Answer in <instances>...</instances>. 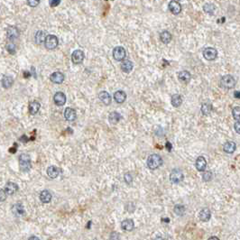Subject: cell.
Here are the masks:
<instances>
[{"label": "cell", "mask_w": 240, "mask_h": 240, "mask_svg": "<svg viewBox=\"0 0 240 240\" xmlns=\"http://www.w3.org/2000/svg\"><path fill=\"white\" fill-rule=\"evenodd\" d=\"M146 164L150 170H155L163 164V159L159 155L156 154L151 155L148 156Z\"/></svg>", "instance_id": "6da1fadb"}, {"label": "cell", "mask_w": 240, "mask_h": 240, "mask_svg": "<svg viewBox=\"0 0 240 240\" xmlns=\"http://www.w3.org/2000/svg\"><path fill=\"white\" fill-rule=\"evenodd\" d=\"M19 165L21 171L24 173H28L31 169V159L30 156L26 154H23L19 156Z\"/></svg>", "instance_id": "7a4b0ae2"}, {"label": "cell", "mask_w": 240, "mask_h": 240, "mask_svg": "<svg viewBox=\"0 0 240 240\" xmlns=\"http://www.w3.org/2000/svg\"><path fill=\"white\" fill-rule=\"evenodd\" d=\"M236 85V80L231 75H224L220 80V86L223 89L231 90Z\"/></svg>", "instance_id": "3957f363"}, {"label": "cell", "mask_w": 240, "mask_h": 240, "mask_svg": "<svg viewBox=\"0 0 240 240\" xmlns=\"http://www.w3.org/2000/svg\"><path fill=\"white\" fill-rule=\"evenodd\" d=\"M184 180V174L182 170L173 169L170 173V181L173 184H178Z\"/></svg>", "instance_id": "277c9868"}, {"label": "cell", "mask_w": 240, "mask_h": 240, "mask_svg": "<svg viewBox=\"0 0 240 240\" xmlns=\"http://www.w3.org/2000/svg\"><path fill=\"white\" fill-rule=\"evenodd\" d=\"M59 41L58 38L53 35H46V38L44 40V45L48 50H53L56 47L58 46Z\"/></svg>", "instance_id": "5b68a950"}, {"label": "cell", "mask_w": 240, "mask_h": 240, "mask_svg": "<svg viewBox=\"0 0 240 240\" xmlns=\"http://www.w3.org/2000/svg\"><path fill=\"white\" fill-rule=\"evenodd\" d=\"M127 56V52L126 49L122 46H117L114 48L113 50V57L116 61L118 62H121L124 61L125 58Z\"/></svg>", "instance_id": "8992f818"}, {"label": "cell", "mask_w": 240, "mask_h": 240, "mask_svg": "<svg viewBox=\"0 0 240 240\" xmlns=\"http://www.w3.org/2000/svg\"><path fill=\"white\" fill-rule=\"evenodd\" d=\"M218 56V51L213 47H207L203 50V57L207 61H214Z\"/></svg>", "instance_id": "52a82bcc"}, {"label": "cell", "mask_w": 240, "mask_h": 240, "mask_svg": "<svg viewBox=\"0 0 240 240\" xmlns=\"http://www.w3.org/2000/svg\"><path fill=\"white\" fill-rule=\"evenodd\" d=\"M84 53L81 50H75L72 54V61L74 64H81L84 61Z\"/></svg>", "instance_id": "ba28073f"}, {"label": "cell", "mask_w": 240, "mask_h": 240, "mask_svg": "<svg viewBox=\"0 0 240 240\" xmlns=\"http://www.w3.org/2000/svg\"><path fill=\"white\" fill-rule=\"evenodd\" d=\"M169 10L173 14V15H179L182 11V6L181 4L178 2V1H175V0H172L170 3H169Z\"/></svg>", "instance_id": "9c48e42d"}, {"label": "cell", "mask_w": 240, "mask_h": 240, "mask_svg": "<svg viewBox=\"0 0 240 240\" xmlns=\"http://www.w3.org/2000/svg\"><path fill=\"white\" fill-rule=\"evenodd\" d=\"M64 75L63 73L60 72H53V73L51 74L50 76V80L52 82L56 84H61L64 81Z\"/></svg>", "instance_id": "30bf717a"}, {"label": "cell", "mask_w": 240, "mask_h": 240, "mask_svg": "<svg viewBox=\"0 0 240 240\" xmlns=\"http://www.w3.org/2000/svg\"><path fill=\"white\" fill-rule=\"evenodd\" d=\"M195 166L196 169L199 172H204L206 170L207 167V161L203 156H199L196 159V163H195Z\"/></svg>", "instance_id": "8fae6325"}, {"label": "cell", "mask_w": 240, "mask_h": 240, "mask_svg": "<svg viewBox=\"0 0 240 240\" xmlns=\"http://www.w3.org/2000/svg\"><path fill=\"white\" fill-rule=\"evenodd\" d=\"M53 100H54V103H55L57 106H63L65 103H66V96L63 92H56L54 97H53Z\"/></svg>", "instance_id": "7c38bea8"}, {"label": "cell", "mask_w": 240, "mask_h": 240, "mask_svg": "<svg viewBox=\"0 0 240 240\" xmlns=\"http://www.w3.org/2000/svg\"><path fill=\"white\" fill-rule=\"evenodd\" d=\"M200 219L203 222H208L211 218V212L209 208H203L199 214Z\"/></svg>", "instance_id": "4fadbf2b"}, {"label": "cell", "mask_w": 240, "mask_h": 240, "mask_svg": "<svg viewBox=\"0 0 240 240\" xmlns=\"http://www.w3.org/2000/svg\"><path fill=\"white\" fill-rule=\"evenodd\" d=\"M5 192L7 195H13L15 192H16L18 191V186L16 183L12 182H8L6 186H5Z\"/></svg>", "instance_id": "5bb4252c"}, {"label": "cell", "mask_w": 240, "mask_h": 240, "mask_svg": "<svg viewBox=\"0 0 240 240\" xmlns=\"http://www.w3.org/2000/svg\"><path fill=\"white\" fill-rule=\"evenodd\" d=\"M99 99H100V101L102 103H104L106 106H108L110 105L111 102H112V99H111V96L109 93L108 91H100L99 94Z\"/></svg>", "instance_id": "9a60e30c"}, {"label": "cell", "mask_w": 240, "mask_h": 240, "mask_svg": "<svg viewBox=\"0 0 240 240\" xmlns=\"http://www.w3.org/2000/svg\"><path fill=\"white\" fill-rule=\"evenodd\" d=\"M64 118L67 121H74L77 118V114L75 109L72 108H67L64 111Z\"/></svg>", "instance_id": "2e32d148"}, {"label": "cell", "mask_w": 240, "mask_h": 240, "mask_svg": "<svg viewBox=\"0 0 240 240\" xmlns=\"http://www.w3.org/2000/svg\"><path fill=\"white\" fill-rule=\"evenodd\" d=\"M178 79L180 81L184 82V83H188L191 81L192 79V75L188 72V71H182L178 73Z\"/></svg>", "instance_id": "e0dca14e"}, {"label": "cell", "mask_w": 240, "mask_h": 240, "mask_svg": "<svg viewBox=\"0 0 240 240\" xmlns=\"http://www.w3.org/2000/svg\"><path fill=\"white\" fill-rule=\"evenodd\" d=\"M121 228H122L123 230L125 231H132L135 228V223L133 221V219H125L121 223Z\"/></svg>", "instance_id": "ac0fdd59"}, {"label": "cell", "mask_w": 240, "mask_h": 240, "mask_svg": "<svg viewBox=\"0 0 240 240\" xmlns=\"http://www.w3.org/2000/svg\"><path fill=\"white\" fill-rule=\"evenodd\" d=\"M114 99L115 101L118 104H122L126 101L127 99V94L126 92H124L123 90H118L114 93Z\"/></svg>", "instance_id": "d6986e66"}, {"label": "cell", "mask_w": 240, "mask_h": 240, "mask_svg": "<svg viewBox=\"0 0 240 240\" xmlns=\"http://www.w3.org/2000/svg\"><path fill=\"white\" fill-rule=\"evenodd\" d=\"M60 173H61V170L58 168V167L54 166V165H52V166H49L48 167V169H47V174L48 176L50 177V178H52V179H55L57 178L59 174H60Z\"/></svg>", "instance_id": "ffe728a7"}, {"label": "cell", "mask_w": 240, "mask_h": 240, "mask_svg": "<svg viewBox=\"0 0 240 240\" xmlns=\"http://www.w3.org/2000/svg\"><path fill=\"white\" fill-rule=\"evenodd\" d=\"M236 148H237L236 143L232 142V141H228V142L225 143V145L223 146V150L227 154H233L236 151Z\"/></svg>", "instance_id": "44dd1931"}, {"label": "cell", "mask_w": 240, "mask_h": 240, "mask_svg": "<svg viewBox=\"0 0 240 240\" xmlns=\"http://www.w3.org/2000/svg\"><path fill=\"white\" fill-rule=\"evenodd\" d=\"M133 67H134V65H133V62L129 61V60H126V61H124L122 63H121V70H122V72H125V73H129L132 72V70H133Z\"/></svg>", "instance_id": "7402d4cb"}, {"label": "cell", "mask_w": 240, "mask_h": 240, "mask_svg": "<svg viewBox=\"0 0 240 240\" xmlns=\"http://www.w3.org/2000/svg\"><path fill=\"white\" fill-rule=\"evenodd\" d=\"M12 211L14 213V215L17 216V217H21V216H24L25 215V209L23 207V205L21 203H16L15 204L12 208Z\"/></svg>", "instance_id": "603a6c76"}, {"label": "cell", "mask_w": 240, "mask_h": 240, "mask_svg": "<svg viewBox=\"0 0 240 240\" xmlns=\"http://www.w3.org/2000/svg\"><path fill=\"white\" fill-rule=\"evenodd\" d=\"M19 36V30L16 27L14 26H10L7 29V38L13 41L16 38H18Z\"/></svg>", "instance_id": "cb8c5ba5"}, {"label": "cell", "mask_w": 240, "mask_h": 240, "mask_svg": "<svg viewBox=\"0 0 240 240\" xmlns=\"http://www.w3.org/2000/svg\"><path fill=\"white\" fill-rule=\"evenodd\" d=\"M52 198H53L52 194H51V192H50L49 191H47V190L43 191V192L40 193V200H41V201H42L43 203H49V202L52 201Z\"/></svg>", "instance_id": "d4e9b609"}, {"label": "cell", "mask_w": 240, "mask_h": 240, "mask_svg": "<svg viewBox=\"0 0 240 240\" xmlns=\"http://www.w3.org/2000/svg\"><path fill=\"white\" fill-rule=\"evenodd\" d=\"M171 103L174 108H179L182 104V98L180 94H173L171 99Z\"/></svg>", "instance_id": "484cf974"}, {"label": "cell", "mask_w": 240, "mask_h": 240, "mask_svg": "<svg viewBox=\"0 0 240 240\" xmlns=\"http://www.w3.org/2000/svg\"><path fill=\"white\" fill-rule=\"evenodd\" d=\"M121 119V115L119 113L114 111V112H111L110 114L108 115V121L109 123L113 124V125H117L118 122Z\"/></svg>", "instance_id": "4316f807"}, {"label": "cell", "mask_w": 240, "mask_h": 240, "mask_svg": "<svg viewBox=\"0 0 240 240\" xmlns=\"http://www.w3.org/2000/svg\"><path fill=\"white\" fill-rule=\"evenodd\" d=\"M1 83L5 89H9L14 83V79L11 76H4L1 81Z\"/></svg>", "instance_id": "83f0119b"}, {"label": "cell", "mask_w": 240, "mask_h": 240, "mask_svg": "<svg viewBox=\"0 0 240 240\" xmlns=\"http://www.w3.org/2000/svg\"><path fill=\"white\" fill-rule=\"evenodd\" d=\"M40 108H41V105H40V103L37 101H33L31 102L30 104H29V113L31 114V115H35L38 113V111L40 109Z\"/></svg>", "instance_id": "f1b7e54d"}, {"label": "cell", "mask_w": 240, "mask_h": 240, "mask_svg": "<svg viewBox=\"0 0 240 240\" xmlns=\"http://www.w3.org/2000/svg\"><path fill=\"white\" fill-rule=\"evenodd\" d=\"M172 35H171V33L170 32H168V31H164V32H162L161 33V35H160V39H161V41L164 43V44H169L171 41H172Z\"/></svg>", "instance_id": "f546056e"}, {"label": "cell", "mask_w": 240, "mask_h": 240, "mask_svg": "<svg viewBox=\"0 0 240 240\" xmlns=\"http://www.w3.org/2000/svg\"><path fill=\"white\" fill-rule=\"evenodd\" d=\"M212 105L209 102H206V103H203L202 106H201V113L203 114L204 116H209L211 111H212Z\"/></svg>", "instance_id": "4dcf8cb0"}, {"label": "cell", "mask_w": 240, "mask_h": 240, "mask_svg": "<svg viewBox=\"0 0 240 240\" xmlns=\"http://www.w3.org/2000/svg\"><path fill=\"white\" fill-rule=\"evenodd\" d=\"M46 38V33L44 31H38L35 35V42L38 44H42L44 43V40Z\"/></svg>", "instance_id": "1f68e13d"}, {"label": "cell", "mask_w": 240, "mask_h": 240, "mask_svg": "<svg viewBox=\"0 0 240 240\" xmlns=\"http://www.w3.org/2000/svg\"><path fill=\"white\" fill-rule=\"evenodd\" d=\"M185 210H186V209H185V207L183 205H182V204H178V205H176L175 207H174V209H173V211L175 213L177 216H180V217H182V216H183L185 213Z\"/></svg>", "instance_id": "d6a6232c"}, {"label": "cell", "mask_w": 240, "mask_h": 240, "mask_svg": "<svg viewBox=\"0 0 240 240\" xmlns=\"http://www.w3.org/2000/svg\"><path fill=\"white\" fill-rule=\"evenodd\" d=\"M203 10L209 15H213L215 10H216V7L215 5L213 4H210V3H208V4H205L203 7Z\"/></svg>", "instance_id": "836d02e7"}, {"label": "cell", "mask_w": 240, "mask_h": 240, "mask_svg": "<svg viewBox=\"0 0 240 240\" xmlns=\"http://www.w3.org/2000/svg\"><path fill=\"white\" fill-rule=\"evenodd\" d=\"M232 115L234 117V118L236 120H239V115H240V108L239 107H236L233 108L232 110Z\"/></svg>", "instance_id": "e575fe53"}, {"label": "cell", "mask_w": 240, "mask_h": 240, "mask_svg": "<svg viewBox=\"0 0 240 240\" xmlns=\"http://www.w3.org/2000/svg\"><path fill=\"white\" fill-rule=\"evenodd\" d=\"M205 172V171H204ZM212 179V173L211 172H205L202 175V180L204 182H210Z\"/></svg>", "instance_id": "d590c367"}, {"label": "cell", "mask_w": 240, "mask_h": 240, "mask_svg": "<svg viewBox=\"0 0 240 240\" xmlns=\"http://www.w3.org/2000/svg\"><path fill=\"white\" fill-rule=\"evenodd\" d=\"M124 180H125L126 183L131 184V183L133 182V176L131 175L130 173H127L125 174V176H124Z\"/></svg>", "instance_id": "8d00e7d4"}, {"label": "cell", "mask_w": 240, "mask_h": 240, "mask_svg": "<svg viewBox=\"0 0 240 240\" xmlns=\"http://www.w3.org/2000/svg\"><path fill=\"white\" fill-rule=\"evenodd\" d=\"M7 50L8 51L9 53L14 54V53H16V46H15V44H8L7 45Z\"/></svg>", "instance_id": "74e56055"}, {"label": "cell", "mask_w": 240, "mask_h": 240, "mask_svg": "<svg viewBox=\"0 0 240 240\" xmlns=\"http://www.w3.org/2000/svg\"><path fill=\"white\" fill-rule=\"evenodd\" d=\"M28 5L32 7H35L36 6L39 5L40 3V0H27Z\"/></svg>", "instance_id": "f35d334b"}, {"label": "cell", "mask_w": 240, "mask_h": 240, "mask_svg": "<svg viewBox=\"0 0 240 240\" xmlns=\"http://www.w3.org/2000/svg\"><path fill=\"white\" fill-rule=\"evenodd\" d=\"M6 199H7V193H6L5 190L0 189V202L6 201Z\"/></svg>", "instance_id": "ab89813d"}, {"label": "cell", "mask_w": 240, "mask_h": 240, "mask_svg": "<svg viewBox=\"0 0 240 240\" xmlns=\"http://www.w3.org/2000/svg\"><path fill=\"white\" fill-rule=\"evenodd\" d=\"M61 3V0H49V4L52 7H55L57 6H59Z\"/></svg>", "instance_id": "60d3db41"}, {"label": "cell", "mask_w": 240, "mask_h": 240, "mask_svg": "<svg viewBox=\"0 0 240 240\" xmlns=\"http://www.w3.org/2000/svg\"><path fill=\"white\" fill-rule=\"evenodd\" d=\"M234 128H235L236 132H237L238 134H240V122H239V120H237L236 124L234 125Z\"/></svg>", "instance_id": "b9f144b4"}, {"label": "cell", "mask_w": 240, "mask_h": 240, "mask_svg": "<svg viewBox=\"0 0 240 240\" xmlns=\"http://www.w3.org/2000/svg\"><path fill=\"white\" fill-rule=\"evenodd\" d=\"M166 148H167V150L172 151V144H171L170 142H167L166 143Z\"/></svg>", "instance_id": "7bdbcfd3"}, {"label": "cell", "mask_w": 240, "mask_h": 240, "mask_svg": "<svg viewBox=\"0 0 240 240\" xmlns=\"http://www.w3.org/2000/svg\"><path fill=\"white\" fill-rule=\"evenodd\" d=\"M20 139H21V141H22V142H24V143H26L28 140H29V139H28L27 137L25 136H22V137H21Z\"/></svg>", "instance_id": "ee69618b"}, {"label": "cell", "mask_w": 240, "mask_h": 240, "mask_svg": "<svg viewBox=\"0 0 240 240\" xmlns=\"http://www.w3.org/2000/svg\"><path fill=\"white\" fill-rule=\"evenodd\" d=\"M234 95H235V97H236L237 99H239L240 98L239 91H235V92H234Z\"/></svg>", "instance_id": "f6af8a7d"}, {"label": "cell", "mask_w": 240, "mask_h": 240, "mask_svg": "<svg viewBox=\"0 0 240 240\" xmlns=\"http://www.w3.org/2000/svg\"><path fill=\"white\" fill-rule=\"evenodd\" d=\"M162 221L163 222H170V219H168V218H166V219H162Z\"/></svg>", "instance_id": "bcb514c9"}, {"label": "cell", "mask_w": 240, "mask_h": 240, "mask_svg": "<svg viewBox=\"0 0 240 240\" xmlns=\"http://www.w3.org/2000/svg\"><path fill=\"white\" fill-rule=\"evenodd\" d=\"M210 239H217V240H219V238H217V237H211V238H210Z\"/></svg>", "instance_id": "7dc6e473"}, {"label": "cell", "mask_w": 240, "mask_h": 240, "mask_svg": "<svg viewBox=\"0 0 240 240\" xmlns=\"http://www.w3.org/2000/svg\"><path fill=\"white\" fill-rule=\"evenodd\" d=\"M29 239H39V238H36V237H31Z\"/></svg>", "instance_id": "c3c4849f"}]
</instances>
